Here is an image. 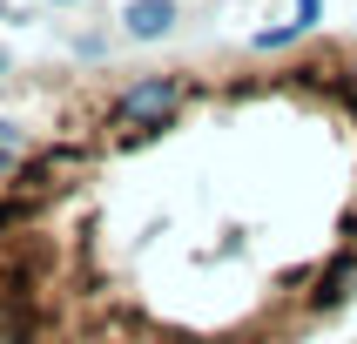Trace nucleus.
<instances>
[{
    "instance_id": "f257e3e1",
    "label": "nucleus",
    "mask_w": 357,
    "mask_h": 344,
    "mask_svg": "<svg viewBox=\"0 0 357 344\" xmlns=\"http://www.w3.org/2000/svg\"><path fill=\"white\" fill-rule=\"evenodd\" d=\"M135 75L0 176V344H310L357 297V54Z\"/></svg>"
},
{
    "instance_id": "f03ea898",
    "label": "nucleus",
    "mask_w": 357,
    "mask_h": 344,
    "mask_svg": "<svg viewBox=\"0 0 357 344\" xmlns=\"http://www.w3.org/2000/svg\"><path fill=\"white\" fill-rule=\"evenodd\" d=\"M128 34L135 40H162L169 27H176V0H128Z\"/></svg>"
}]
</instances>
